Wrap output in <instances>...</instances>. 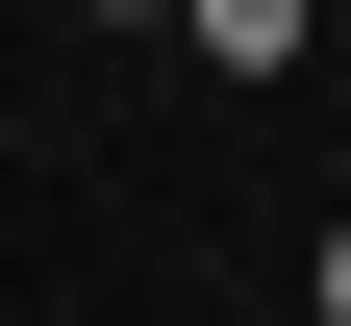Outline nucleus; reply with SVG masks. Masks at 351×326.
<instances>
[{"mask_svg":"<svg viewBox=\"0 0 351 326\" xmlns=\"http://www.w3.org/2000/svg\"><path fill=\"white\" fill-rule=\"evenodd\" d=\"M326 326H351V226H326Z\"/></svg>","mask_w":351,"mask_h":326,"instance_id":"nucleus-1","label":"nucleus"}]
</instances>
